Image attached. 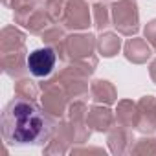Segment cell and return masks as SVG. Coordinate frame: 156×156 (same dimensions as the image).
Segmentation results:
<instances>
[{
  "label": "cell",
  "instance_id": "obj_1",
  "mask_svg": "<svg viewBox=\"0 0 156 156\" xmlns=\"http://www.w3.org/2000/svg\"><path fill=\"white\" fill-rule=\"evenodd\" d=\"M35 99L15 98L2 110V136L8 145H44L55 132L53 118Z\"/></svg>",
  "mask_w": 156,
  "mask_h": 156
},
{
  "label": "cell",
  "instance_id": "obj_2",
  "mask_svg": "<svg viewBox=\"0 0 156 156\" xmlns=\"http://www.w3.org/2000/svg\"><path fill=\"white\" fill-rule=\"evenodd\" d=\"M98 46V39L92 33H79L70 35L64 39L62 48L57 51V55L62 61H94V48Z\"/></svg>",
  "mask_w": 156,
  "mask_h": 156
},
{
  "label": "cell",
  "instance_id": "obj_3",
  "mask_svg": "<svg viewBox=\"0 0 156 156\" xmlns=\"http://www.w3.org/2000/svg\"><path fill=\"white\" fill-rule=\"evenodd\" d=\"M112 13V26L118 33L125 37H132L140 30V13L136 0H118L110 9Z\"/></svg>",
  "mask_w": 156,
  "mask_h": 156
},
{
  "label": "cell",
  "instance_id": "obj_4",
  "mask_svg": "<svg viewBox=\"0 0 156 156\" xmlns=\"http://www.w3.org/2000/svg\"><path fill=\"white\" fill-rule=\"evenodd\" d=\"M41 90H42L41 101H42L44 112H48L53 119L62 118L64 112H68V94L64 92V88L55 79H51L42 83Z\"/></svg>",
  "mask_w": 156,
  "mask_h": 156
},
{
  "label": "cell",
  "instance_id": "obj_5",
  "mask_svg": "<svg viewBox=\"0 0 156 156\" xmlns=\"http://www.w3.org/2000/svg\"><path fill=\"white\" fill-rule=\"evenodd\" d=\"M55 61H57V51L51 46H46V48H39V50L31 51L26 59V64L33 77L46 79L55 68Z\"/></svg>",
  "mask_w": 156,
  "mask_h": 156
},
{
  "label": "cell",
  "instance_id": "obj_6",
  "mask_svg": "<svg viewBox=\"0 0 156 156\" xmlns=\"http://www.w3.org/2000/svg\"><path fill=\"white\" fill-rule=\"evenodd\" d=\"M66 30H87L90 26V8L85 0H68L62 17Z\"/></svg>",
  "mask_w": 156,
  "mask_h": 156
},
{
  "label": "cell",
  "instance_id": "obj_7",
  "mask_svg": "<svg viewBox=\"0 0 156 156\" xmlns=\"http://www.w3.org/2000/svg\"><path fill=\"white\" fill-rule=\"evenodd\" d=\"M138 130L152 132L156 130V101L152 96H145L138 103Z\"/></svg>",
  "mask_w": 156,
  "mask_h": 156
},
{
  "label": "cell",
  "instance_id": "obj_8",
  "mask_svg": "<svg viewBox=\"0 0 156 156\" xmlns=\"http://www.w3.org/2000/svg\"><path fill=\"white\" fill-rule=\"evenodd\" d=\"M114 123V114L107 107H90L87 110V125L92 130L98 132H107Z\"/></svg>",
  "mask_w": 156,
  "mask_h": 156
},
{
  "label": "cell",
  "instance_id": "obj_9",
  "mask_svg": "<svg viewBox=\"0 0 156 156\" xmlns=\"http://www.w3.org/2000/svg\"><path fill=\"white\" fill-rule=\"evenodd\" d=\"M125 57L130 62L141 64L147 62V59L151 57V46L147 42V39H129L125 44Z\"/></svg>",
  "mask_w": 156,
  "mask_h": 156
},
{
  "label": "cell",
  "instance_id": "obj_10",
  "mask_svg": "<svg viewBox=\"0 0 156 156\" xmlns=\"http://www.w3.org/2000/svg\"><path fill=\"white\" fill-rule=\"evenodd\" d=\"M24 39L26 35L22 31H19L13 26H8L2 30V39H0V48L2 53H13V51H20L26 50L24 48Z\"/></svg>",
  "mask_w": 156,
  "mask_h": 156
},
{
  "label": "cell",
  "instance_id": "obj_11",
  "mask_svg": "<svg viewBox=\"0 0 156 156\" xmlns=\"http://www.w3.org/2000/svg\"><path fill=\"white\" fill-rule=\"evenodd\" d=\"M26 57V50L20 51H13V53H2V68L9 77H20L24 73V70L28 68V64H24Z\"/></svg>",
  "mask_w": 156,
  "mask_h": 156
},
{
  "label": "cell",
  "instance_id": "obj_12",
  "mask_svg": "<svg viewBox=\"0 0 156 156\" xmlns=\"http://www.w3.org/2000/svg\"><path fill=\"white\" fill-rule=\"evenodd\" d=\"M90 96H92V99L96 103H103V105H112L118 99L116 88L112 87V83L103 81V79L92 81V85H90Z\"/></svg>",
  "mask_w": 156,
  "mask_h": 156
},
{
  "label": "cell",
  "instance_id": "obj_13",
  "mask_svg": "<svg viewBox=\"0 0 156 156\" xmlns=\"http://www.w3.org/2000/svg\"><path fill=\"white\" fill-rule=\"evenodd\" d=\"M108 147L114 154H121L132 149V136L127 130V127L118 125V129H114L108 134Z\"/></svg>",
  "mask_w": 156,
  "mask_h": 156
},
{
  "label": "cell",
  "instance_id": "obj_14",
  "mask_svg": "<svg viewBox=\"0 0 156 156\" xmlns=\"http://www.w3.org/2000/svg\"><path fill=\"white\" fill-rule=\"evenodd\" d=\"M116 121L121 127H136L138 125V105L132 101H119L116 110Z\"/></svg>",
  "mask_w": 156,
  "mask_h": 156
},
{
  "label": "cell",
  "instance_id": "obj_15",
  "mask_svg": "<svg viewBox=\"0 0 156 156\" xmlns=\"http://www.w3.org/2000/svg\"><path fill=\"white\" fill-rule=\"evenodd\" d=\"M50 24H51V19H50L48 11L37 8V9L24 20L22 26H24L26 30H30V33H44Z\"/></svg>",
  "mask_w": 156,
  "mask_h": 156
},
{
  "label": "cell",
  "instance_id": "obj_16",
  "mask_svg": "<svg viewBox=\"0 0 156 156\" xmlns=\"http://www.w3.org/2000/svg\"><path fill=\"white\" fill-rule=\"evenodd\" d=\"M121 48V39L116 33H103L98 39V50L103 57H114Z\"/></svg>",
  "mask_w": 156,
  "mask_h": 156
},
{
  "label": "cell",
  "instance_id": "obj_17",
  "mask_svg": "<svg viewBox=\"0 0 156 156\" xmlns=\"http://www.w3.org/2000/svg\"><path fill=\"white\" fill-rule=\"evenodd\" d=\"M92 11H94V26H96L99 31L107 30V28L110 26V22H112V13L108 11V8H107L105 4L98 2V4H94Z\"/></svg>",
  "mask_w": 156,
  "mask_h": 156
},
{
  "label": "cell",
  "instance_id": "obj_18",
  "mask_svg": "<svg viewBox=\"0 0 156 156\" xmlns=\"http://www.w3.org/2000/svg\"><path fill=\"white\" fill-rule=\"evenodd\" d=\"M64 39H66V35H64V31H62L59 26L48 28V30L42 33V41L46 42V46H51L55 51H59V50L62 48V44H64Z\"/></svg>",
  "mask_w": 156,
  "mask_h": 156
},
{
  "label": "cell",
  "instance_id": "obj_19",
  "mask_svg": "<svg viewBox=\"0 0 156 156\" xmlns=\"http://www.w3.org/2000/svg\"><path fill=\"white\" fill-rule=\"evenodd\" d=\"M15 94L19 98H28V99H35L39 96V88L35 87V83L31 79H20L15 83Z\"/></svg>",
  "mask_w": 156,
  "mask_h": 156
},
{
  "label": "cell",
  "instance_id": "obj_20",
  "mask_svg": "<svg viewBox=\"0 0 156 156\" xmlns=\"http://www.w3.org/2000/svg\"><path fill=\"white\" fill-rule=\"evenodd\" d=\"M130 152H152V154H156V140H152V138H141V140H138V143H136V147H132L130 149Z\"/></svg>",
  "mask_w": 156,
  "mask_h": 156
},
{
  "label": "cell",
  "instance_id": "obj_21",
  "mask_svg": "<svg viewBox=\"0 0 156 156\" xmlns=\"http://www.w3.org/2000/svg\"><path fill=\"white\" fill-rule=\"evenodd\" d=\"M145 39H147V42L156 50V19L151 20V22L145 26Z\"/></svg>",
  "mask_w": 156,
  "mask_h": 156
},
{
  "label": "cell",
  "instance_id": "obj_22",
  "mask_svg": "<svg viewBox=\"0 0 156 156\" xmlns=\"http://www.w3.org/2000/svg\"><path fill=\"white\" fill-rule=\"evenodd\" d=\"M149 72H151V77H152V81L156 83V59L151 62V68H149Z\"/></svg>",
  "mask_w": 156,
  "mask_h": 156
},
{
  "label": "cell",
  "instance_id": "obj_23",
  "mask_svg": "<svg viewBox=\"0 0 156 156\" xmlns=\"http://www.w3.org/2000/svg\"><path fill=\"white\" fill-rule=\"evenodd\" d=\"M4 4H6V6H9V0H4Z\"/></svg>",
  "mask_w": 156,
  "mask_h": 156
}]
</instances>
